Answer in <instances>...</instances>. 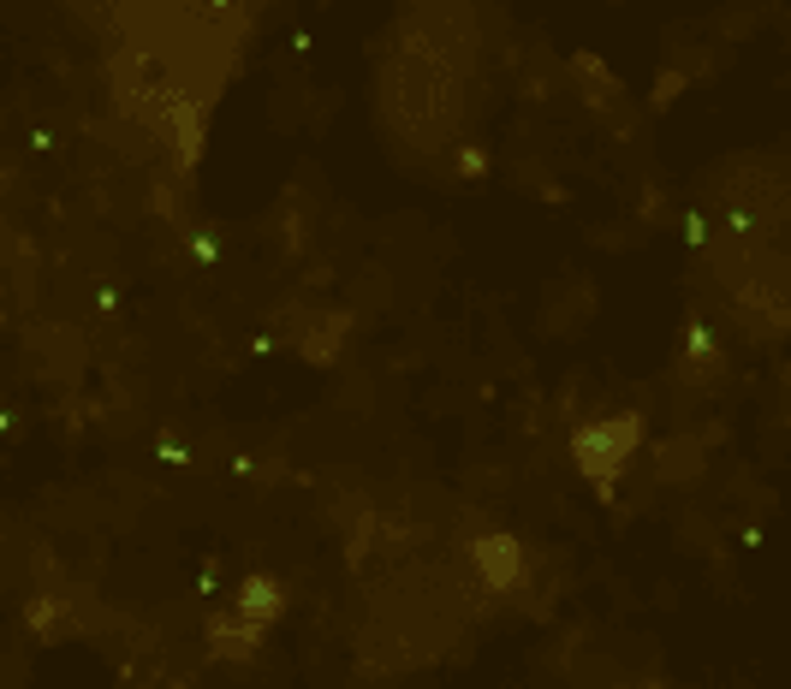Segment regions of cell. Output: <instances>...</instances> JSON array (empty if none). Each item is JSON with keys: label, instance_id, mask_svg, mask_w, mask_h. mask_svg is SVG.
<instances>
[{"label": "cell", "instance_id": "obj_1", "mask_svg": "<svg viewBox=\"0 0 791 689\" xmlns=\"http://www.w3.org/2000/svg\"><path fill=\"white\" fill-rule=\"evenodd\" d=\"M637 440H642V416H631V410L602 416V422H590V429L578 434V464H583V476L595 481L602 500H613V481H619V470L631 464Z\"/></svg>", "mask_w": 791, "mask_h": 689}, {"label": "cell", "instance_id": "obj_2", "mask_svg": "<svg viewBox=\"0 0 791 689\" xmlns=\"http://www.w3.org/2000/svg\"><path fill=\"white\" fill-rule=\"evenodd\" d=\"M471 565H476V577H482V589L488 594H512L518 589V577H524V547L512 535H476L471 541Z\"/></svg>", "mask_w": 791, "mask_h": 689}, {"label": "cell", "instance_id": "obj_3", "mask_svg": "<svg viewBox=\"0 0 791 689\" xmlns=\"http://www.w3.org/2000/svg\"><path fill=\"white\" fill-rule=\"evenodd\" d=\"M209 642H215V654H227V659H251L256 642H262V624H251L244 612H221V619L209 624Z\"/></svg>", "mask_w": 791, "mask_h": 689}, {"label": "cell", "instance_id": "obj_4", "mask_svg": "<svg viewBox=\"0 0 791 689\" xmlns=\"http://www.w3.org/2000/svg\"><path fill=\"white\" fill-rule=\"evenodd\" d=\"M244 619L251 624H268L274 612H281V582H268V577H256V582H244Z\"/></svg>", "mask_w": 791, "mask_h": 689}, {"label": "cell", "instance_id": "obj_5", "mask_svg": "<svg viewBox=\"0 0 791 689\" xmlns=\"http://www.w3.org/2000/svg\"><path fill=\"white\" fill-rule=\"evenodd\" d=\"M571 66L583 71V90H590V101H607V108H613V101H619V78H613V71H607L602 60H590V54H578V60H571Z\"/></svg>", "mask_w": 791, "mask_h": 689}, {"label": "cell", "instance_id": "obj_6", "mask_svg": "<svg viewBox=\"0 0 791 689\" xmlns=\"http://www.w3.org/2000/svg\"><path fill=\"white\" fill-rule=\"evenodd\" d=\"M684 375H691V380H714V375H721V351H714V333L708 327L691 333V363H684Z\"/></svg>", "mask_w": 791, "mask_h": 689}, {"label": "cell", "instance_id": "obj_7", "mask_svg": "<svg viewBox=\"0 0 791 689\" xmlns=\"http://www.w3.org/2000/svg\"><path fill=\"white\" fill-rule=\"evenodd\" d=\"M696 464H702V446H696V440H672V446H661V464H655V470L672 481V476H691Z\"/></svg>", "mask_w": 791, "mask_h": 689}]
</instances>
